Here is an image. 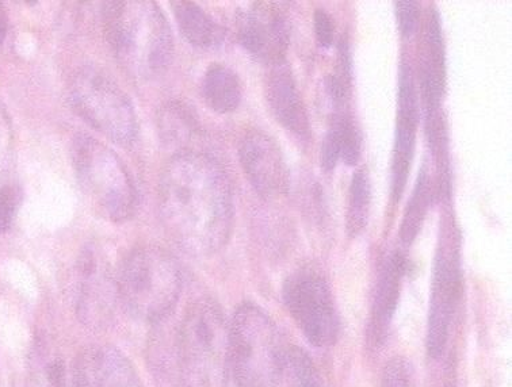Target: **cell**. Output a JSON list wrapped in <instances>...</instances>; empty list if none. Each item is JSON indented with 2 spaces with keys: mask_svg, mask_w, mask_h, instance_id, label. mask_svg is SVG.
<instances>
[{
  "mask_svg": "<svg viewBox=\"0 0 512 387\" xmlns=\"http://www.w3.org/2000/svg\"><path fill=\"white\" fill-rule=\"evenodd\" d=\"M285 352L273 321L258 306L236 310L228 331V369L240 387H275L284 377Z\"/></svg>",
  "mask_w": 512,
  "mask_h": 387,
  "instance_id": "cell-5",
  "label": "cell"
},
{
  "mask_svg": "<svg viewBox=\"0 0 512 387\" xmlns=\"http://www.w3.org/2000/svg\"><path fill=\"white\" fill-rule=\"evenodd\" d=\"M418 121V95H416L414 72L410 64L404 61L400 67L399 111H397L392 162V197L395 202H399L403 195L408 175H410Z\"/></svg>",
  "mask_w": 512,
  "mask_h": 387,
  "instance_id": "cell-13",
  "label": "cell"
},
{
  "mask_svg": "<svg viewBox=\"0 0 512 387\" xmlns=\"http://www.w3.org/2000/svg\"><path fill=\"white\" fill-rule=\"evenodd\" d=\"M7 32H9V15L3 3H0V45L6 40Z\"/></svg>",
  "mask_w": 512,
  "mask_h": 387,
  "instance_id": "cell-32",
  "label": "cell"
},
{
  "mask_svg": "<svg viewBox=\"0 0 512 387\" xmlns=\"http://www.w3.org/2000/svg\"><path fill=\"white\" fill-rule=\"evenodd\" d=\"M284 374L290 378L293 387H319L315 367L303 351L286 352Z\"/></svg>",
  "mask_w": 512,
  "mask_h": 387,
  "instance_id": "cell-23",
  "label": "cell"
},
{
  "mask_svg": "<svg viewBox=\"0 0 512 387\" xmlns=\"http://www.w3.org/2000/svg\"><path fill=\"white\" fill-rule=\"evenodd\" d=\"M206 105L219 114L232 113L242 102V83L238 75L223 64H213L201 84Z\"/></svg>",
  "mask_w": 512,
  "mask_h": 387,
  "instance_id": "cell-19",
  "label": "cell"
},
{
  "mask_svg": "<svg viewBox=\"0 0 512 387\" xmlns=\"http://www.w3.org/2000/svg\"><path fill=\"white\" fill-rule=\"evenodd\" d=\"M13 148V126L5 105L0 101V174L9 163Z\"/></svg>",
  "mask_w": 512,
  "mask_h": 387,
  "instance_id": "cell-28",
  "label": "cell"
},
{
  "mask_svg": "<svg viewBox=\"0 0 512 387\" xmlns=\"http://www.w3.org/2000/svg\"><path fill=\"white\" fill-rule=\"evenodd\" d=\"M336 125L340 134V159L353 167L361 157V134L351 117L338 118Z\"/></svg>",
  "mask_w": 512,
  "mask_h": 387,
  "instance_id": "cell-24",
  "label": "cell"
},
{
  "mask_svg": "<svg viewBox=\"0 0 512 387\" xmlns=\"http://www.w3.org/2000/svg\"><path fill=\"white\" fill-rule=\"evenodd\" d=\"M171 6L182 36L194 47L216 48L224 41V29L197 3L178 0Z\"/></svg>",
  "mask_w": 512,
  "mask_h": 387,
  "instance_id": "cell-18",
  "label": "cell"
},
{
  "mask_svg": "<svg viewBox=\"0 0 512 387\" xmlns=\"http://www.w3.org/2000/svg\"><path fill=\"white\" fill-rule=\"evenodd\" d=\"M74 379L75 387H143L131 360L112 347L84 351Z\"/></svg>",
  "mask_w": 512,
  "mask_h": 387,
  "instance_id": "cell-14",
  "label": "cell"
},
{
  "mask_svg": "<svg viewBox=\"0 0 512 387\" xmlns=\"http://www.w3.org/2000/svg\"><path fill=\"white\" fill-rule=\"evenodd\" d=\"M158 120L160 137L164 143L181 148V152L185 151L186 145L197 134L196 118L183 103L173 102L163 106Z\"/></svg>",
  "mask_w": 512,
  "mask_h": 387,
  "instance_id": "cell-20",
  "label": "cell"
},
{
  "mask_svg": "<svg viewBox=\"0 0 512 387\" xmlns=\"http://www.w3.org/2000/svg\"><path fill=\"white\" fill-rule=\"evenodd\" d=\"M397 22L401 34L411 37L418 30L420 22V7L415 0H400L396 2Z\"/></svg>",
  "mask_w": 512,
  "mask_h": 387,
  "instance_id": "cell-27",
  "label": "cell"
},
{
  "mask_svg": "<svg viewBox=\"0 0 512 387\" xmlns=\"http://www.w3.org/2000/svg\"><path fill=\"white\" fill-rule=\"evenodd\" d=\"M117 290L133 318L145 324L162 323L181 297V267L166 249L154 245L133 249L121 264Z\"/></svg>",
  "mask_w": 512,
  "mask_h": 387,
  "instance_id": "cell-4",
  "label": "cell"
},
{
  "mask_svg": "<svg viewBox=\"0 0 512 387\" xmlns=\"http://www.w3.org/2000/svg\"><path fill=\"white\" fill-rule=\"evenodd\" d=\"M159 213L171 239L187 254L208 256L231 235V183L215 159L196 151L178 152L159 180Z\"/></svg>",
  "mask_w": 512,
  "mask_h": 387,
  "instance_id": "cell-1",
  "label": "cell"
},
{
  "mask_svg": "<svg viewBox=\"0 0 512 387\" xmlns=\"http://www.w3.org/2000/svg\"><path fill=\"white\" fill-rule=\"evenodd\" d=\"M21 199V189L18 186L5 185L0 187V235L9 232L11 226H13Z\"/></svg>",
  "mask_w": 512,
  "mask_h": 387,
  "instance_id": "cell-25",
  "label": "cell"
},
{
  "mask_svg": "<svg viewBox=\"0 0 512 387\" xmlns=\"http://www.w3.org/2000/svg\"><path fill=\"white\" fill-rule=\"evenodd\" d=\"M76 310L84 324L108 321L118 295L110 264L101 249L89 245L79 255L75 268Z\"/></svg>",
  "mask_w": 512,
  "mask_h": 387,
  "instance_id": "cell-10",
  "label": "cell"
},
{
  "mask_svg": "<svg viewBox=\"0 0 512 387\" xmlns=\"http://www.w3.org/2000/svg\"><path fill=\"white\" fill-rule=\"evenodd\" d=\"M266 98L275 120L300 140H309L311 125L292 70L285 61L271 65L266 80Z\"/></svg>",
  "mask_w": 512,
  "mask_h": 387,
  "instance_id": "cell-15",
  "label": "cell"
},
{
  "mask_svg": "<svg viewBox=\"0 0 512 387\" xmlns=\"http://www.w3.org/2000/svg\"><path fill=\"white\" fill-rule=\"evenodd\" d=\"M430 199L431 183L427 167L424 166L416 179L414 193H412L407 209H405L403 221H401L399 235L403 244L411 245L419 235L427 210H429Z\"/></svg>",
  "mask_w": 512,
  "mask_h": 387,
  "instance_id": "cell-21",
  "label": "cell"
},
{
  "mask_svg": "<svg viewBox=\"0 0 512 387\" xmlns=\"http://www.w3.org/2000/svg\"><path fill=\"white\" fill-rule=\"evenodd\" d=\"M327 93L336 107L345 105L347 93L345 82L339 76L330 75L326 79Z\"/></svg>",
  "mask_w": 512,
  "mask_h": 387,
  "instance_id": "cell-31",
  "label": "cell"
},
{
  "mask_svg": "<svg viewBox=\"0 0 512 387\" xmlns=\"http://www.w3.org/2000/svg\"><path fill=\"white\" fill-rule=\"evenodd\" d=\"M238 37L255 59L270 65L281 63L289 47L288 18L275 3H254L239 15Z\"/></svg>",
  "mask_w": 512,
  "mask_h": 387,
  "instance_id": "cell-11",
  "label": "cell"
},
{
  "mask_svg": "<svg viewBox=\"0 0 512 387\" xmlns=\"http://www.w3.org/2000/svg\"><path fill=\"white\" fill-rule=\"evenodd\" d=\"M405 272V259L400 252L389 256L382 267L376 295H374L369 336L374 343H381L391 327L393 314L399 304L401 282Z\"/></svg>",
  "mask_w": 512,
  "mask_h": 387,
  "instance_id": "cell-16",
  "label": "cell"
},
{
  "mask_svg": "<svg viewBox=\"0 0 512 387\" xmlns=\"http://www.w3.org/2000/svg\"><path fill=\"white\" fill-rule=\"evenodd\" d=\"M228 331L213 302L190 305L178 323L152 344L164 377L186 387H215L228 369Z\"/></svg>",
  "mask_w": 512,
  "mask_h": 387,
  "instance_id": "cell-2",
  "label": "cell"
},
{
  "mask_svg": "<svg viewBox=\"0 0 512 387\" xmlns=\"http://www.w3.org/2000/svg\"><path fill=\"white\" fill-rule=\"evenodd\" d=\"M445 45L441 18L431 10L427 21L426 52L422 61V93L424 107L441 106L446 86Z\"/></svg>",
  "mask_w": 512,
  "mask_h": 387,
  "instance_id": "cell-17",
  "label": "cell"
},
{
  "mask_svg": "<svg viewBox=\"0 0 512 387\" xmlns=\"http://www.w3.org/2000/svg\"><path fill=\"white\" fill-rule=\"evenodd\" d=\"M239 156L248 180L261 197L274 199L288 191L284 156L270 136L258 130L247 133L240 143Z\"/></svg>",
  "mask_w": 512,
  "mask_h": 387,
  "instance_id": "cell-12",
  "label": "cell"
},
{
  "mask_svg": "<svg viewBox=\"0 0 512 387\" xmlns=\"http://www.w3.org/2000/svg\"><path fill=\"white\" fill-rule=\"evenodd\" d=\"M313 26H315L316 41L320 48L330 49L335 41L334 22L327 11L316 10L313 14Z\"/></svg>",
  "mask_w": 512,
  "mask_h": 387,
  "instance_id": "cell-29",
  "label": "cell"
},
{
  "mask_svg": "<svg viewBox=\"0 0 512 387\" xmlns=\"http://www.w3.org/2000/svg\"><path fill=\"white\" fill-rule=\"evenodd\" d=\"M71 153L79 185L99 216L113 222L129 220L136 210L137 194L117 153L87 134L75 137Z\"/></svg>",
  "mask_w": 512,
  "mask_h": 387,
  "instance_id": "cell-6",
  "label": "cell"
},
{
  "mask_svg": "<svg viewBox=\"0 0 512 387\" xmlns=\"http://www.w3.org/2000/svg\"><path fill=\"white\" fill-rule=\"evenodd\" d=\"M340 159V134L336 122L324 137L322 147V166L324 170L331 172Z\"/></svg>",
  "mask_w": 512,
  "mask_h": 387,
  "instance_id": "cell-30",
  "label": "cell"
},
{
  "mask_svg": "<svg viewBox=\"0 0 512 387\" xmlns=\"http://www.w3.org/2000/svg\"><path fill=\"white\" fill-rule=\"evenodd\" d=\"M381 387H414L410 363L403 358L389 360L382 373Z\"/></svg>",
  "mask_w": 512,
  "mask_h": 387,
  "instance_id": "cell-26",
  "label": "cell"
},
{
  "mask_svg": "<svg viewBox=\"0 0 512 387\" xmlns=\"http://www.w3.org/2000/svg\"><path fill=\"white\" fill-rule=\"evenodd\" d=\"M372 187L369 175L365 170L355 172L350 186L349 212H347V232L350 236H358L364 231L369 220Z\"/></svg>",
  "mask_w": 512,
  "mask_h": 387,
  "instance_id": "cell-22",
  "label": "cell"
},
{
  "mask_svg": "<svg viewBox=\"0 0 512 387\" xmlns=\"http://www.w3.org/2000/svg\"><path fill=\"white\" fill-rule=\"evenodd\" d=\"M462 297L461 243L453 217H443L431 286L427 351L441 358Z\"/></svg>",
  "mask_w": 512,
  "mask_h": 387,
  "instance_id": "cell-8",
  "label": "cell"
},
{
  "mask_svg": "<svg viewBox=\"0 0 512 387\" xmlns=\"http://www.w3.org/2000/svg\"><path fill=\"white\" fill-rule=\"evenodd\" d=\"M282 297L298 328L315 347L334 344L339 333L338 313L330 286L315 272H300L285 282Z\"/></svg>",
  "mask_w": 512,
  "mask_h": 387,
  "instance_id": "cell-9",
  "label": "cell"
},
{
  "mask_svg": "<svg viewBox=\"0 0 512 387\" xmlns=\"http://www.w3.org/2000/svg\"><path fill=\"white\" fill-rule=\"evenodd\" d=\"M103 24L118 63L132 78L154 79L167 71L173 60V34L155 2L105 3Z\"/></svg>",
  "mask_w": 512,
  "mask_h": 387,
  "instance_id": "cell-3",
  "label": "cell"
},
{
  "mask_svg": "<svg viewBox=\"0 0 512 387\" xmlns=\"http://www.w3.org/2000/svg\"><path fill=\"white\" fill-rule=\"evenodd\" d=\"M72 109L103 136L120 145L136 140L139 125L131 99L98 68L84 67L68 86Z\"/></svg>",
  "mask_w": 512,
  "mask_h": 387,
  "instance_id": "cell-7",
  "label": "cell"
}]
</instances>
